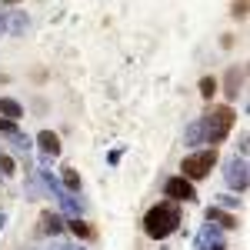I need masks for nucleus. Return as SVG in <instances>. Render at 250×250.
I'll list each match as a JSON object with an SVG mask.
<instances>
[{
    "instance_id": "obj_1",
    "label": "nucleus",
    "mask_w": 250,
    "mask_h": 250,
    "mask_svg": "<svg viewBox=\"0 0 250 250\" xmlns=\"http://www.w3.org/2000/svg\"><path fill=\"white\" fill-rule=\"evenodd\" d=\"M177 224H180V217L173 210L170 204H160L154 210L147 213V220H144V230L150 233V237H167V233L177 230Z\"/></svg>"
},
{
    "instance_id": "obj_2",
    "label": "nucleus",
    "mask_w": 250,
    "mask_h": 250,
    "mask_svg": "<svg viewBox=\"0 0 250 250\" xmlns=\"http://www.w3.org/2000/svg\"><path fill=\"white\" fill-rule=\"evenodd\" d=\"M213 164H217V150H197V154L184 157V164H180V177L184 180H200V177H207V173L213 170Z\"/></svg>"
},
{
    "instance_id": "obj_3",
    "label": "nucleus",
    "mask_w": 250,
    "mask_h": 250,
    "mask_svg": "<svg viewBox=\"0 0 250 250\" xmlns=\"http://www.w3.org/2000/svg\"><path fill=\"white\" fill-rule=\"evenodd\" d=\"M230 127H233V110L230 107H217L210 114V120H207V137H210V144H220Z\"/></svg>"
},
{
    "instance_id": "obj_4",
    "label": "nucleus",
    "mask_w": 250,
    "mask_h": 250,
    "mask_svg": "<svg viewBox=\"0 0 250 250\" xmlns=\"http://www.w3.org/2000/svg\"><path fill=\"white\" fill-rule=\"evenodd\" d=\"M164 193H167L170 200H193V197H197V193H193V184L184 180V177H170L167 187H164Z\"/></svg>"
},
{
    "instance_id": "obj_5",
    "label": "nucleus",
    "mask_w": 250,
    "mask_h": 250,
    "mask_svg": "<svg viewBox=\"0 0 250 250\" xmlns=\"http://www.w3.org/2000/svg\"><path fill=\"white\" fill-rule=\"evenodd\" d=\"M40 147H43L47 154H60V140H57V134L43 130V134H40Z\"/></svg>"
},
{
    "instance_id": "obj_6",
    "label": "nucleus",
    "mask_w": 250,
    "mask_h": 250,
    "mask_svg": "<svg viewBox=\"0 0 250 250\" xmlns=\"http://www.w3.org/2000/svg\"><path fill=\"white\" fill-rule=\"evenodd\" d=\"M70 230L77 233V237H83V240H90V237H94V227H90V224H83V220H74V224H70Z\"/></svg>"
},
{
    "instance_id": "obj_7",
    "label": "nucleus",
    "mask_w": 250,
    "mask_h": 250,
    "mask_svg": "<svg viewBox=\"0 0 250 250\" xmlns=\"http://www.w3.org/2000/svg\"><path fill=\"white\" fill-rule=\"evenodd\" d=\"M200 94L210 100V97L217 94V77H204V80H200Z\"/></svg>"
},
{
    "instance_id": "obj_8",
    "label": "nucleus",
    "mask_w": 250,
    "mask_h": 250,
    "mask_svg": "<svg viewBox=\"0 0 250 250\" xmlns=\"http://www.w3.org/2000/svg\"><path fill=\"white\" fill-rule=\"evenodd\" d=\"M0 110H3V114H10V117H20V107L14 104V100H0Z\"/></svg>"
},
{
    "instance_id": "obj_9",
    "label": "nucleus",
    "mask_w": 250,
    "mask_h": 250,
    "mask_svg": "<svg viewBox=\"0 0 250 250\" xmlns=\"http://www.w3.org/2000/svg\"><path fill=\"white\" fill-rule=\"evenodd\" d=\"M233 17H247V0H237L233 3Z\"/></svg>"
},
{
    "instance_id": "obj_10",
    "label": "nucleus",
    "mask_w": 250,
    "mask_h": 250,
    "mask_svg": "<svg viewBox=\"0 0 250 250\" xmlns=\"http://www.w3.org/2000/svg\"><path fill=\"white\" fill-rule=\"evenodd\" d=\"M0 167H3V173H14V160L10 157H0Z\"/></svg>"
},
{
    "instance_id": "obj_11",
    "label": "nucleus",
    "mask_w": 250,
    "mask_h": 250,
    "mask_svg": "<svg viewBox=\"0 0 250 250\" xmlns=\"http://www.w3.org/2000/svg\"><path fill=\"white\" fill-rule=\"evenodd\" d=\"M3 3H20V0H3Z\"/></svg>"
}]
</instances>
